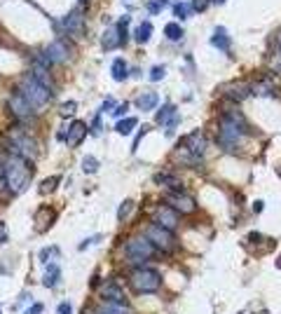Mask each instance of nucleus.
Returning a JSON list of instances; mask_svg holds the SVG:
<instances>
[{
	"instance_id": "14",
	"label": "nucleus",
	"mask_w": 281,
	"mask_h": 314,
	"mask_svg": "<svg viewBox=\"0 0 281 314\" xmlns=\"http://www.w3.org/2000/svg\"><path fill=\"white\" fill-rule=\"evenodd\" d=\"M87 314H131V307L124 300H101Z\"/></svg>"
},
{
	"instance_id": "3",
	"label": "nucleus",
	"mask_w": 281,
	"mask_h": 314,
	"mask_svg": "<svg viewBox=\"0 0 281 314\" xmlns=\"http://www.w3.org/2000/svg\"><path fill=\"white\" fill-rule=\"evenodd\" d=\"M5 145L7 150L12 152V155H19L24 157L26 162H35L38 157H40V148H38V141H35L26 129H21V127H14L5 134Z\"/></svg>"
},
{
	"instance_id": "21",
	"label": "nucleus",
	"mask_w": 281,
	"mask_h": 314,
	"mask_svg": "<svg viewBox=\"0 0 281 314\" xmlns=\"http://www.w3.org/2000/svg\"><path fill=\"white\" fill-rule=\"evenodd\" d=\"M110 75H113L115 82L127 80V77H129V66H127V61H124V59H115L113 66H110Z\"/></svg>"
},
{
	"instance_id": "19",
	"label": "nucleus",
	"mask_w": 281,
	"mask_h": 314,
	"mask_svg": "<svg viewBox=\"0 0 281 314\" xmlns=\"http://www.w3.org/2000/svg\"><path fill=\"white\" fill-rule=\"evenodd\" d=\"M136 106L143 110V113H148V110H155L159 106V94H157V92H143V94H138Z\"/></svg>"
},
{
	"instance_id": "35",
	"label": "nucleus",
	"mask_w": 281,
	"mask_h": 314,
	"mask_svg": "<svg viewBox=\"0 0 281 314\" xmlns=\"http://www.w3.org/2000/svg\"><path fill=\"white\" fill-rule=\"evenodd\" d=\"M209 3H211V0H192V10H195V12H204L206 7H209Z\"/></svg>"
},
{
	"instance_id": "9",
	"label": "nucleus",
	"mask_w": 281,
	"mask_h": 314,
	"mask_svg": "<svg viewBox=\"0 0 281 314\" xmlns=\"http://www.w3.org/2000/svg\"><path fill=\"white\" fill-rule=\"evenodd\" d=\"M68 59H70V52H68V47H66V42H61V40L49 42L47 49L40 54V61L45 63V66H52V63H66Z\"/></svg>"
},
{
	"instance_id": "26",
	"label": "nucleus",
	"mask_w": 281,
	"mask_h": 314,
	"mask_svg": "<svg viewBox=\"0 0 281 314\" xmlns=\"http://www.w3.org/2000/svg\"><path fill=\"white\" fill-rule=\"evenodd\" d=\"M150 35H152V24H150V21H143V24H138V26H136L134 38H136L138 45H143V42L150 40Z\"/></svg>"
},
{
	"instance_id": "39",
	"label": "nucleus",
	"mask_w": 281,
	"mask_h": 314,
	"mask_svg": "<svg viewBox=\"0 0 281 314\" xmlns=\"http://www.w3.org/2000/svg\"><path fill=\"white\" fill-rule=\"evenodd\" d=\"M162 5H166V0H152L148 7H150V12H152V14H157L159 10H162Z\"/></svg>"
},
{
	"instance_id": "33",
	"label": "nucleus",
	"mask_w": 281,
	"mask_h": 314,
	"mask_svg": "<svg viewBox=\"0 0 281 314\" xmlns=\"http://www.w3.org/2000/svg\"><path fill=\"white\" fill-rule=\"evenodd\" d=\"M173 14H176L178 19H188V17H190V5H188V3H178V5L173 7Z\"/></svg>"
},
{
	"instance_id": "24",
	"label": "nucleus",
	"mask_w": 281,
	"mask_h": 314,
	"mask_svg": "<svg viewBox=\"0 0 281 314\" xmlns=\"http://www.w3.org/2000/svg\"><path fill=\"white\" fill-rule=\"evenodd\" d=\"M120 45H122V40H120L117 26L108 28V31H106V35H103V40H101V47L103 49H113V47H120Z\"/></svg>"
},
{
	"instance_id": "31",
	"label": "nucleus",
	"mask_w": 281,
	"mask_h": 314,
	"mask_svg": "<svg viewBox=\"0 0 281 314\" xmlns=\"http://www.w3.org/2000/svg\"><path fill=\"white\" fill-rule=\"evenodd\" d=\"M96 169H99V160H96L94 155H87L82 160V171L84 174H94Z\"/></svg>"
},
{
	"instance_id": "7",
	"label": "nucleus",
	"mask_w": 281,
	"mask_h": 314,
	"mask_svg": "<svg viewBox=\"0 0 281 314\" xmlns=\"http://www.w3.org/2000/svg\"><path fill=\"white\" fill-rule=\"evenodd\" d=\"M155 246L148 242V237H141V234H136V237L127 239V244H124L122 253H124V260L127 263H131V265H145L148 260H152V256H155Z\"/></svg>"
},
{
	"instance_id": "29",
	"label": "nucleus",
	"mask_w": 281,
	"mask_h": 314,
	"mask_svg": "<svg viewBox=\"0 0 281 314\" xmlns=\"http://www.w3.org/2000/svg\"><path fill=\"white\" fill-rule=\"evenodd\" d=\"M136 117H124V120H120V122L115 124V131L117 134H122V136H127V134H131V129L136 127Z\"/></svg>"
},
{
	"instance_id": "45",
	"label": "nucleus",
	"mask_w": 281,
	"mask_h": 314,
	"mask_svg": "<svg viewBox=\"0 0 281 314\" xmlns=\"http://www.w3.org/2000/svg\"><path fill=\"white\" fill-rule=\"evenodd\" d=\"M40 312H42V305H40V302H35L33 309H31V312H26V314H40Z\"/></svg>"
},
{
	"instance_id": "28",
	"label": "nucleus",
	"mask_w": 281,
	"mask_h": 314,
	"mask_svg": "<svg viewBox=\"0 0 281 314\" xmlns=\"http://www.w3.org/2000/svg\"><path fill=\"white\" fill-rule=\"evenodd\" d=\"M61 183V176H49V178H45L40 183V188H38V192L40 195H52V192L56 190V185Z\"/></svg>"
},
{
	"instance_id": "13",
	"label": "nucleus",
	"mask_w": 281,
	"mask_h": 314,
	"mask_svg": "<svg viewBox=\"0 0 281 314\" xmlns=\"http://www.w3.org/2000/svg\"><path fill=\"white\" fill-rule=\"evenodd\" d=\"M7 106H10V113H12L17 120H26V117H31L35 113V110L31 108V103H28L19 92H14V94L7 99Z\"/></svg>"
},
{
	"instance_id": "8",
	"label": "nucleus",
	"mask_w": 281,
	"mask_h": 314,
	"mask_svg": "<svg viewBox=\"0 0 281 314\" xmlns=\"http://www.w3.org/2000/svg\"><path fill=\"white\" fill-rule=\"evenodd\" d=\"M145 237H148V242H150L157 251L171 253L173 249H176V237H173V232L162 225H157V223H150V225L145 227Z\"/></svg>"
},
{
	"instance_id": "5",
	"label": "nucleus",
	"mask_w": 281,
	"mask_h": 314,
	"mask_svg": "<svg viewBox=\"0 0 281 314\" xmlns=\"http://www.w3.org/2000/svg\"><path fill=\"white\" fill-rule=\"evenodd\" d=\"M129 286L136 291L138 295H150L157 293L159 286H162V277L155 267L148 265H136L129 272Z\"/></svg>"
},
{
	"instance_id": "32",
	"label": "nucleus",
	"mask_w": 281,
	"mask_h": 314,
	"mask_svg": "<svg viewBox=\"0 0 281 314\" xmlns=\"http://www.w3.org/2000/svg\"><path fill=\"white\" fill-rule=\"evenodd\" d=\"M115 26H117V33H120V40H122V45H124V42H127V26H129V17H122Z\"/></svg>"
},
{
	"instance_id": "20",
	"label": "nucleus",
	"mask_w": 281,
	"mask_h": 314,
	"mask_svg": "<svg viewBox=\"0 0 281 314\" xmlns=\"http://www.w3.org/2000/svg\"><path fill=\"white\" fill-rule=\"evenodd\" d=\"M59 279H61V267L56 265V263L45 267V274H42V284H45V286L54 288L56 284H59Z\"/></svg>"
},
{
	"instance_id": "44",
	"label": "nucleus",
	"mask_w": 281,
	"mask_h": 314,
	"mask_svg": "<svg viewBox=\"0 0 281 314\" xmlns=\"http://www.w3.org/2000/svg\"><path fill=\"white\" fill-rule=\"evenodd\" d=\"M127 108H129L127 103H122V106H117V108H115V117H120L122 113H127Z\"/></svg>"
},
{
	"instance_id": "40",
	"label": "nucleus",
	"mask_w": 281,
	"mask_h": 314,
	"mask_svg": "<svg viewBox=\"0 0 281 314\" xmlns=\"http://www.w3.org/2000/svg\"><path fill=\"white\" fill-rule=\"evenodd\" d=\"M54 251H56V249H42V251H40V263H47L49 256H52Z\"/></svg>"
},
{
	"instance_id": "23",
	"label": "nucleus",
	"mask_w": 281,
	"mask_h": 314,
	"mask_svg": "<svg viewBox=\"0 0 281 314\" xmlns=\"http://www.w3.org/2000/svg\"><path fill=\"white\" fill-rule=\"evenodd\" d=\"M31 75L38 77V80H40L42 85H47V87L52 89V75H49L47 66H45L42 61H35V63H33V68H31Z\"/></svg>"
},
{
	"instance_id": "25",
	"label": "nucleus",
	"mask_w": 281,
	"mask_h": 314,
	"mask_svg": "<svg viewBox=\"0 0 281 314\" xmlns=\"http://www.w3.org/2000/svg\"><path fill=\"white\" fill-rule=\"evenodd\" d=\"M251 94L272 96V94H274V85H272V80H269V77H262V80H258V82H253V85H251Z\"/></svg>"
},
{
	"instance_id": "43",
	"label": "nucleus",
	"mask_w": 281,
	"mask_h": 314,
	"mask_svg": "<svg viewBox=\"0 0 281 314\" xmlns=\"http://www.w3.org/2000/svg\"><path fill=\"white\" fill-rule=\"evenodd\" d=\"M113 106H115V99H113V96H108V99H106V103H103V110H110Z\"/></svg>"
},
{
	"instance_id": "15",
	"label": "nucleus",
	"mask_w": 281,
	"mask_h": 314,
	"mask_svg": "<svg viewBox=\"0 0 281 314\" xmlns=\"http://www.w3.org/2000/svg\"><path fill=\"white\" fill-rule=\"evenodd\" d=\"M87 131H89V129H87V124H84L82 120H73L70 127H68V131H66V138H63V141H66L70 148H77V145L84 141Z\"/></svg>"
},
{
	"instance_id": "34",
	"label": "nucleus",
	"mask_w": 281,
	"mask_h": 314,
	"mask_svg": "<svg viewBox=\"0 0 281 314\" xmlns=\"http://www.w3.org/2000/svg\"><path fill=\"white\" fill-rule=\"evenodd\" d=\"M269 68L274 70V73H281V47L276 49L274 59H269Z\"/></svg>"
},
{
	"instance_id": "30",
	"label": "nucleus",
	"mask_w": 281,
	"mask_h": 314,
	"mask_svg": "<svg viewBox=\"0 0 281 314\" xmlns=\"http://www.w3.org/2000/svg\"><path fill=\"white\" fill-rule=\"evenodd\" d=\"M183 33H185V31H183V26H180V24H176V21H171V24H166V26H164V35L169 38V40H180V38H183Z\"/></svg>"
},
{
	"instance_id": "18",
	"label": "nucleus",
	"mask_w": 281,
	"mask_h": 314,
	"mask_svg": "<svg viewBox=\"0 0 281 314\" xmlns=\"http://www.w3.org/2000/svg\"><path fill=\"white\" fill-rule=\"evenodd\" d=\"M99 291H101L103 300H124V288L117 281H106Z\"/></svg>"
},
{
	"instance_id": "2",
	"label": "nucleus",
	"mask_w": 281,
	"mask_h": 314,
	"mask_svg": "<svg viewBox=\"0 0 281 314\" xmlns=\"http://www.w3.org/2000/svg\"><path fill=\"white\" fill-rule=\"evenodd\" d=\"M246 136V122H244V117L239 113H225L223 120L218 124V143L225 148V150H234L237 145L244 141Z\"/></svg>"
},
{
	"instance_id": "47",
	"label": "nucleus",
	"mask_w": 281,
	"mask_h": 314,
	"mask_svg": "<svg viewBox=\"0 0 281 314\" xmlns=\"http://www.w3.org/2000/svg\"><path fill=\"white\" fill-rule=\"evenodd\" d=\"M216 3H225V0H216Z\"/></svg>"
},
{
	"instance_id": "11",
	"label": "nucleus",
	"mask_w": 281,
	"mask_h": 314,
	"mask_svg": "<svg viewBox=\"0 0 281 314\" xmlns=\"http://www.w3.org/2000/svg\"><path fill=\"white\" fill-rule=\"evenodd\" d=\"M63 31H66V35H70V38H80L84 31V14H82V7H73L70 10V14L63 19Z\"/></svg>"
},
{
	"instance_id": "22",
	"label": "nucleus",
	"mask_w": 281,
	"mask_h": 314,
	"mask_svg": "<svg viewBox=\"0 0 281 314\" xmlns=\"http://www.w3.org/2000/svg\"><path fill=\"white\" fill-rule=\"evenodd\" d=\"M211 42H213V47L223 49V52H230V35H227V31L223 26H216Z\"/></svg>"
},
{
	"instance_id": "36",
	"label": "nucleus",
	"mask_w": 281,
	"mask_h": 314,
	"mask_svg": "<svg viewBox=\"0 0 281 314\" xmlns=\"http://www.w3.org/2000/svg\"><path fill=\"white\" fill-rule=\"evenodd\" d=\"M56 314H73V305H70V302H59Z\"/></svg>"
},
{
	"instance_id": "4",
	"label": "nucleus",
	"mask_w": 281,
	"mask_h": 314,
	"mask_svg": "<svg viewBox=\"0 0 281 314\" xmlns=\"http://www.w3.org/2000/svg\"><path fill=\"white\" fill-rule=\"evenodd\" d=\"M17 92L31 103V108H33L35 113H40L42 108H47L49 101H52V89H49L47 85H42V82L38 80V77H33V75L24 77V80L19 82Z\"/></svg>"
},
{
	"instance_id": "37",
	"label": "nucleus",
	"mask_w": 281,
	"mask_h": 314,
	"mask_svg": "<svg viewBox=\"0 0 281 314\" xmlns=\"http://www.w3.org/2000/svg\"><path fill=\"white\" fill-rule=\"evenodd\" d=\"M162 77H164V68H159V66H157V68H152V70H150V80H152V82H159Z\"/></svg>"
},
{
	"instance_id": "16",
	"label": "nucleus",
	"mask_w": 281,
	"mask_h": 314,
	"mask_svg": "<svg viewBox=\"0 0 281 314\" xmlns=\"http://www.w3.org/2000/svg\"><path fill=\"white\" fill-rule=\"evenodd\" d=\"M54 220H56V211H54V209H52V206H40L38 213H35V218H33L35 232H47V227L52 225Z\"/></svg>"
},
{
	"instance_id": "46",
	"label": "nucleus",
	"mask_w": 281,
	"mask_h": 314,
	"mask_svg": "<svg viewBox=\"0 0 281 314\" xmlns=\"http://www.w3.org/2000/svg\"><path fill=\"white\" fill-rule=\"evenodd\" d=\"M274 265H276V270H281V253H279V258H276V263H274Z\"/></svg>"
},
{
	"instance_id": "17",
	"label": "nucleus",
	"mask_w": 281,
	"mask_h": 314,
	"mask_svg": "<svg viewBox=\"0 0 281 314\" xmlns=\"http://www.w3.org/2000/svg\"><path fill=\"white\" fill-rule=\"evenodd\" d=\"M178 120V108L173 106V103H164L157 113V124L159 127H166V129H171L173 124Z\"/></svg>"
},
{
	"instance_id": "10",
	"label": "nucleus",
	"mask_w": 281,
	"mask_h": 314,
	"mask_svg": "<svg viewBox=\"0 0 281 314\" xmlns=\"http://www.w3.org/2000/svg\"><path fill=\"white\" fill-rule=\"evenodd\" d=\"M164 204L171 206L173 211H178V213H192L197 209V202L190 195H185V192H169L164 197Z\"/></svg>"
},
{
	"instance_id": "6",
	"label": "nucleus",
	"mask_w": 281,
	"mask_h": 314,
	"mask_svg": "<svg viewBox=\"0 0 281 314\" xmlns=\"http://www.w3.org/2000/svg\"><path fill=\"white\" fill-rule=\"evenodd\" d=\"M204 148H206V141L202 138L199 131L190 134V136L183 138V143L176 148V162L185 164V167H195L197 162H202V157H204Z\"/></svg>"
},
{
	"instance_id": "12",
	"label": "nucleus",
	"mask_w": 281,
	"mask_h": 314,
	"mask_svg": "<svg viewBox=\"0 0 281 314\" xmlns=\"http://www.w3.org/2000/svg\"><path fill=\"white\" fill-rule=\"evenodd\" d=\"M152 223H157V225H162V227H166V230H176L178 227V218H180V213L178 211H173L171 206H166V204H162V206H157L155 209V213H152Z\"/></svg>"
},
{
	"instance_id": "1",
	"label": "nucleus",
	"mask_w": 281,
	"mask_h": 314,
	"mask_svg": "<svg viewBox=\"0 0 281 314\" xmlns=\"http://www.w3.org/2000/svg\"><path fill=\"white\" fill-rule=\"evenodd\" d=\"M3 171H5L7 190L12 195H21L26 190L28 181H31V169H28V162L24 157L7 152L5 160H3Z\"/></svg>"
},
{
	"instance_id": "42",
	"label": "nucleus",
	"mask_w": 281,
	"mask_h": 314,
	"mask_svg": "<svg viewBox=\"0 0 281 314\" xmlns=\"http://www.w3.org/2000/svg\"><path fill=\"white\" fill-rule=\"evenodd\" d=\"M7 190V183H5V171H3V164H0V192Z\"/></svg>"
},
{
	"instance_id": "27",
	"label": "nucleus",
	"mask_w": 281,
	"mask_h": 314,
	"mask_svg": "<svg viewBox=\"0 0 281 314\" xmlns=\"http://www.w3.org/2000/svg\"><path fill=\"white\" fill-rule=\"evenodd\" d=\"M136 209V202L134 199H124L122 204H120V211H117V220L120 223H127L131 218V211Z\"/></svg>"
},
{
	"instance_id": "41",
	"label": "nucleus",
	"mask_w": 281,
	"mask_h": 314,
	"mask_svg": "<svg viewBox=\"0 0 281 314\" xmlns=\"http://www.w3.org/2000/svg\"><path fill=\"white\" fill-rule=\"evenodd\" d=\"M7 242V227H5V223L0 220V244H5Z\"/></svg>"
},
{
	"instance_id": "38",
	"label": "nucleus",
	"mask_w": 281,
	"mask_h": 314,
	"mask_svg": "<svg viewBox=\"0 0 281 314\" xmlns=\"http://www.w3.org/2000/svg\"><path fill=\"white\" fill-rule=\"evenodd\" d=\"M75 108H77V103L70 101L68 106H61V115H73V113H75Z\"/></svg>"
}]
</instances>
